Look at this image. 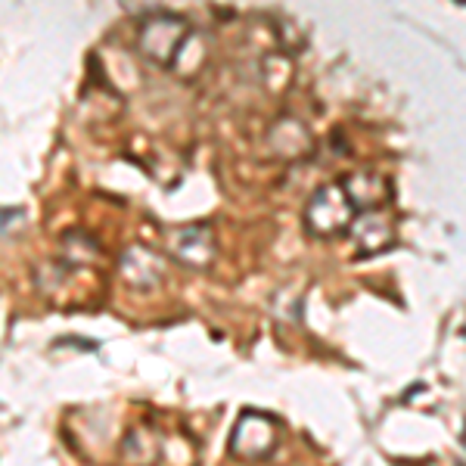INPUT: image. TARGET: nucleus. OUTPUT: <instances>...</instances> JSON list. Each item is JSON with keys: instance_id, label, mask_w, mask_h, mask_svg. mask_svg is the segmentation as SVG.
I'll return each mask as SVG.
<instances>
[{"instance_id": "1", "label": "nucleus", "mask_w": 466, "mask_h": 466, "mask_svg": "<svg viewBox=\"0 0 466 466\" xmlns=\"http://www.w3.org/2000/svg\"><path fill=\"white\" fill-rule=\"evenodd\" d=\"M351 215H355V199H351V193L339 184H329L314 193L305 221L318 237H336V233L349 230Z\"/></svg>"}, {"instance_id": "2", "label": "nucleus", "mask_w": 466, "mask_h": 466, "mask_svg": "<svg viewBox=\"0 0 466 466\" xmlns=\"http://www.w3.org/2000/svg\"><path fill=\"white\" fill-rule=\"evenodd\" d=\"M187 41V22L177 16H149L140 28V50L153 59V63H171L180 44Z\"/></svg>"}, {"instance_id": "3", "label": "nucleus", "mask_w": 466, "mask_h": 466, "mask_svg": "<svg viewBox=\"0 0 466 466\" xmlns=\"http://www.w3.org/2000/svg\"><path fill=\"white\" fill-rule=\"evenodd\" d=\"M274 445H277V430L265 413L249 410L233 426L230 451L237 457H243V461H261V457H268L274 451Z\"/></svg>"}, {"instance_id": "4", "label": "nucleus", "mask_w": 466, "mask_h": 466, "mask_svg": "<svg viewBox=\"0 0 466 466\" xmlns=\"http://www.w3.org/2000/svg\"><path fill=\"white\" fill-rule=\"evenodd\" d=\"M175 255L193 268L208 265L212 255H215L212 233H208L206 228H187V230L175 233Z\"/></svg>"}, {"instance_id": "5", "label": "nucleus", "mask_w": 466, "mask_h": 466, "mask_svg": "<svg viewBox=\"0 0 466 466\" xmlns=\"http://www.w3.org/2000/svg\"><path fill=\"white\" fill-rule=\"evenodd\" d=\"M122 274L134 283V287L149 289L162 280V261L147 249H127L122 255Z\"/></svg>"}, {"instance_id": "6", "label": "nucleus", "mask_w": 466, "mask_h": 466, "mask_svg": "<svg viewBox=\"0 0 466 466\" xmlns=\"http://www.w3.org/2000/svg\"><path fill=\"white\" fill-rule=\"evenodd\" d=\"M392 243V233H389L386 221L377 215V212H367L364 218L358 221V246L364 255H377L380 249Z\"/></svg>"}]
</instances>
